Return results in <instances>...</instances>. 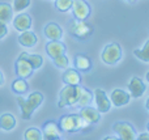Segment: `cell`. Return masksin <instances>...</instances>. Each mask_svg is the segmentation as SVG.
<instances>
[{
	"instance_id": "6da1fadb",
	"label": "cell",
	"mask_w": 149,
	"mask_h": 140,
	"mask_svg": "<svg viewBox=\"0 0 149 140\" xmlns=\"http://www.w3.org/2000/svg\"><path fill=\"white\" fill-rule=\"evenodd\" d=\"M59 126L60 131H64L68 134H74L82 131V132H86L90 128V123L85 122L80 114H68V115H62L59 119Z\"/></svg>"
},
{
	"instance_id": "83f0119b",
	"label": "cell",
	"mask_w": 149,
	"mask_h": 140,
	"mask_svg": "<svg viewBox=\"0 0 149 140\" xmlns=\"http://www.w3.org/2000/svg\"><path fill=\"white\" fill-rule=\"evenodd\" d=\"M72 5V0H55V7L59 9L60 12H67L71 9Z\"/></svg>"
},
{
	"instance_id": "ba28073f",
	"label": "cell",
	"mask_w": 149,
	"mask_h": 140,
	"mask_svg": "<svg viewBox=\"0 0 149 140\" xmlns=\"http://www.w3.org/2000/svg\"><path fill=\"white\" fill-rule=\"evenodd\" d=\"M71 10L74 20H86L90 16V5L85 0H72Z\"/></svg>"
},
{
	"instance_id": "44dd1931",
	"label": "cell",
	"mask_w": 149,
	"mask_h": 140,
	"mask_svg": "<svg viewBox=\"0 0 149 140\" xmlns=\"http://www.w3.org/2000/svg\"><path fill=\"white\" fill-rule=\"evenodd\" d=\"M13 8L8 3H0V21L1 22H9L12 20Z\"/></svg>"
},
{
	"instance_id": "30bf717a",
	"label": "cell",
	"mask_w": 149,
	"mask_h": 140,
	"mask_svg": "<svg viewBox=\"0 0 149 140\" xmlns=\"http://www.w3.org/2000/svg\"><path fill=\"white\" fill-rule=\"evenodd\" d=\"M128 89H130V96L134 97V98H139L144 94L145 89H147V85L145 83L137 76H134V77L130 80L128 84Z\"/></svg>"
},
{
	"instance_id": "836d02e7",
	"label": "cell",
	"mask_w": 149,
	"mask_h": 140,
	"mask_svg": "<svg viewBox=\"0 0 149 140\" xmlns=\"http://www.w3.org/2000/svg\"><path fill=\"white\" fill-rule=\"evenodd\" d=\"M127 1H131V3H134V1H136V0H127Z\"/></svg>"
},
{
	"instance_id": "52a82bcc",
	"label": "cell",
	"mask_w": 149,
	"mask_h": 140,
	"mask_svg": "<svg viewBox=\"0 0 149 140\" xmlns=\"http://www.w3.org/2000/svg\"><path fill=\"white\" fill-rule=\"evenodd\" d=\"M113 130L118 135V138L122 140H136L137 138L135 128L132 127V125L127 122H116L113 126Z\"/></svg>"
},
{
	"instance_id": "8fae6325",
	"label": "cell",
	"mask_w": 149,
	"mask_h": 140,
	"mask_svg": "<svg viewBox=\"0 0 149 140\" xmlns=\"http://www.w3.org/2000/svg\"><path fill=\"white\" fill-rule=\"evenodd\" d=\"M109 98H110L111 105H114V106H116V107L124 106V105H127L131 101L130 93H127L123 89H115V91H113V93L110 94Z\"/></svg>"
},
{
	"instance_id": "1f68e13d",
	"label": "cell",
	"mask_w": 149,
	"mask_h": 140,
	"mask_svg": "<svg viewBox=\"0 0 149 140\" xmlns=\"http://www.w3.org/2000/svg\"><path fill=\"white\" fill-rule=\"evenodd\" d=\"M4 84V76H3V73H1V71H0V86Z\"/></svg>"
},
{
	"instance_id": "4fadbf2b",
	"label": "cell",
	"mask_w": 149,
	"mask_h": 140,
	"mask_svg": "<svg viewBox=\"0 0 149 140\" xmlns=\"http://www.w3.org/2000/svg\"><path fill=\"white\" fill-rule=\"evenodd\" d=\"M80 117L85 120V122L90 123V125H94V123L100 122L101 119V113L98 111L95 107H90L88 106L81 107V111H80Z\"/></svg>"
},
{
	"instance_id": "ffe728a7",
	"label": "cell",
	"mask_w": 149,
	"mask_h": 140,
	"mask_svg": "<svg viewBox=\"0 0 149 140\" xmlns=\"http://www.w3.org/2000/svg\"><path fill=\"white\" fill-rule=\"evenodd\" d=\"M16 126V118L9 113L0 115V128L4 131H12Z\"/></svg>"
},
{
	"instance_id": "f546056e",
	"label": "cell",
	"mask_w": 149,
	"mask_h": 140,
	"mask_svg": "<svg viewBox=\"0 0 149 140\" xmlns=\"http://www.w3.org/2000/svg\"><path fill=\"white\" fill-rule=\"evenodd\" d=\"M8 34V28H7V24L1 22L0 21V39H3L5 36Z\"/></svg>"
},
{
	"instance_id": "4dcf8cb0",
	"label": "cell",
	"mask_w": 149,
	"mask_h": 140,
	"mask_svg": "<svg viewBox=\"0 0 149 140\" xmlns=\"http://www.w3.org/2000/svg\"><path fill=\"white\" fill-rule=\"evenodd\" d=\"M136 139H139V140H148V139H149V134H147V132H145V134H141V135H139Z\"/></svg>"
},
{
	"instance_id": "d6986e66",
	"label": "cell",
	"mask_w": 149,
	"mask_h": 140,
	"mask_svg": "<svg viewBox=\"0 0 149 140\" xmlns=\"http://www.w3.org/2000/svg\"><path fill=\"white\" fill-rule=\"evenodd\" d=\"M74 65H76L77 71H81V72H88V71L92 70V60L89 56L84 54H79L74 58Z\"/></svg>"
},
{
	"instance_id": "4316f807",
	"label": "cell",
	"mask_w": 149,
	"mask_h": 140,
	"mask_svg": "<svg viewBox=\"0 0 149 140\" xmlns=\"http://www.w3.org/2000/svg\"><path fill=\"white\" fill-rule=\"evenodd\" d=\"M52 60H54L55 67L60 68V70H65V68H68V65H70V60H68V58L65 56V54L59 55V56L54 58Z\"/></svg>"
},
{
	"instance_id": "d6a6232c",
	"label": "cell",
	"mask_w": 149,
	"mask_h": 140,
	"mask_svg": "<svg viewBox=\"0 0 149 140\" xmlns=\"http://www.w3.org/2000/svg\"><path fill=\"white\" fill-rule=\"evenodd\" d=\"M113 139H116V138H114V136H107V138H105V140H113Z\"/></svg>"
},
{
	"instance_id": "603a6c76",
	"label": "cell",
	"mask_w": 149,
	"mask_h": 140,
	"mask_svg": "<svg viewBox=\"0 0 149 140\" xmlns=\"http://www.w3.org/2000/svg\"><path fill=\"white\" fill-rule=\"evenodd\" d=\"M93 101V93L89 91V89H85L82 88L81 89V94H80V98L77 101V106L80 107H84V106H88L90 105V102Z\"/></svg>"
},
{
	"instance_id": "cb8c5ba5",
	"label": "cell",
	"mask_w": 149,
	"mask_h": 140,
	"mask_svg": "<svg viewBox=\"0 0 149 140\" xmlns=\"http://www.w3.org/2000/svg\"><path fill=\"white\" fill-rule=\"evenodd\" d=\"M134 54H135V56L139 58L140 60H143V62L148 63V62H149V41L145 42L144 47H143L141 50H135Z\"/></svg>"
},
{
	"instance_id": "7c38bea8",
	"label": "cell",
	"mask_w": 149,
	"mask_h": 140,
	"mask_svg": "<svg viewBox=\"0 0 149 140\" xmlns=\"http://www.w3.org/2000/svg\"><path fill=\"white\" fill-rule=\"evenodd\" d=\"M43 139L46 140H59L60 139V128L58 123L54 120H47L43 125Z\"/></svg>"
},
{
	"instance_id": "9c48e42d",
	"label": "cell",
	"mask_w": 149,
	"mask_h": 140,
	"mask_svg": "<svg viewBox=\"0 0 149 140\" xmlns=\"http://www.w3.org/2000/svg\"><path fill=\"white\" fill-rule=\"evenodd\" d=\"M93 97H94V102L95 106H97L95 109L100 113H107L111 109L110 98L107 97V94L103 89H95L94 93H93Z\"/></svg>"
},
{
	"instance_id": "7402d4cb",
	"label": "cell",
	"mask_w": 149,
	"mask_h": 140,
	"mask_svg": "<svg viewBox=\"0 0 149 140\" xmlns=\"http://www.w3.org/2000/svg\"><path fill=\"white\" fill-rule=\"evenodd\" d=\"M29 89V85L26 83V79H17V80L13 81L12 84V91L16 94H25Z\"/></svg>"
},
{
	"instance_id": "5b68a950",
	"label": "cell",
	"mask_w": 149,
	"mask_h": 140,
	"mask_svg": "<svg viewBox=\"0 0 149 140\" xmlns=\"http://www.w3.org/2000/svg\"><path fill=\"white\" fill-rule=\"evenodd\" d=\"M122 55H123V52H122L120 45L113 42V43H109L107 46H105L102 54H101V59L105 64L114 65L122 59Z\"/></svg>"
},
{
	"instance_id": "7a4b0ae2",
	"label": "cell",
	"mask_w": 149,
	"mask_h": 140,
	"mask_svg": "<svg viewBox=\"0 0 149 140\" xmlns=\"http://www.w3.org/2000/svg\"><path fill=\"white\" fill-rule=\"evenodd\" d=\"M17 102L20 105L21 109V117L22 119L29 120L33 115V113L41 106V104L43 102V94L41 92H33L29 94V97L26 100H24L21 96L17 97Z\"/></svg>"
},
{
	"instance_id": "277c9868",
	"label": "cell",
	"mask_w": 149,
	"mask_h": 140,
	"mask_svg": "<svg viewBox=\"0 0 149 140\" xmlns=\"http://www.w3.org/2000/svg\"><path fill=\"white\" fill-rule=\"evenodd\" d=\"M68 31H70L71 36L74 37V38L85 41V39L92 37L93 26L90 25V24L85 22V20H73L72 22L70 24Z\"/></svg>"
},
{
	"instance_id": "5bb4252c",
	"label": "cell",
	"mask_w": 149,
	"mask_h": 140,
	"mask_svg": "<svg viewBox=\"0 0 149 140\" xmlns=\"http://www.w3.org/2000/svg\"><path fill=\"white\" fill-rule=\"evenodd\" d=\"M67 49H65V45L62 41H50L46 45V52L51 59L59 56L62 54H65Z\"/></svg>"
},
{
	"instance_id": "d4e9b609",
	"label": "cell",
	"mask_w": 149,
	"mask_h": 140,
	"mask_svg": "<svg viewBox=\"0 0 149 140\" xmlns=\"http://www.w3.org/2000/svg\"><path fill=\"white\" fill-rule=\"evenodd\" d=\"M24 139H26V140H42L43 136H42V132L38 130V128L31 127V128H29V130L25 131Z\"/></svg>"
},
{
	"instance_id": "ac0fdd59",
	"label": "cell",
	"mask_w": 149,
	"mask_h": 140,
	"mask_svg": "<svg viewBox=\"0 0 149 140\" xmlns=\"http://www.w3.org/2000/svg\"><path fill=\"white\" fill-rule=\"evenodd\" d=\"M18 43L24 47H34L37 45V36L34 31L25 30L21 31V34L18 36Z\"/></svg>"
},
{
	"instance_id": "e0dca14e",
	"label": "cell",
	"mask_w": 149,
	"mask_h": 140,
	"mask_svg": "<svg viewBox=\"0 0 149 140\" xmlns=\"http://www.w3.org/2000/svg\"><path fill=\"white\" fill-rule=\"evenodd\" d=\"M62 79L63 83L67 85H80V83H81V75L79 71L73 70V68H65Z\"/></svg>"
},
{
	"instance_id": "484cf974",
	"label": "cell",
	"mask_w": 149,
	"mask_h": 140,
	"mask_svg": "<svg viewBox=\"0 0 149 140\" xmlns=\"http://www.w3.org/2000/svg\"><path fill=\"white\" fill-rule=\"evenodd\" d=\"M28 60H29V63H30L31 68H33L34 71L39 70V68L42 67V64H43L42 56H39V55H37V54H28Z\"/></svg>"
},
{
	"instance_id": "8992f818",
	"label": "cell",
	"mask_w": 149,
	"mask_h": 140,
	"mask_svg": "<svg viewBox=\"0 0 149 140\" xmlns=\"http://www.w3.org/2000/svg\"><path fill=\"white\" fill-rule=\"evenodd\" d=\"M15 71L16 75L21 79H29L33 73V68H31L30 63L28 60V52H21L20 56L17 58L15 64Z\"/></svg>"
},
{
	"instance_id": "2e32d148",
	"label": "cell",
	"mask_w": 149,
	"mask_h": 140,
	"mask_svg": "<svg viewBox=\"0 0 149 140\" xmlns=\"http://www.w3.org/2000/svg\"><path fill=\"white\" fill-rule=\"evenodd\" d=\"M45 36H46L50 41H60L63 37V30L58 24L50 22L45 26Z\"/></svg>"
},
{
	"instance_id": "3957f363",
	"label": "cell",
	"mask_w": 149,
	"mask_h": 140,
	"mask_svg": "<svg viewBox=\"0 0 149 140\" xmlns=\"http://www.w3.org/2000/svg\"><path fill=\"white\" fill-rule=\"evenodd\" d=\"M81 89L82 86L80 85H67L60 91L59 94V101H58V107L63 109L65 106H73L77 104L81 94Z\"/></svg>"
},
{
	"instance_id": "9a60e30c",
	"label": "cell",
	"mask_w": 149,
	"mask_h": 140,
	"mask_svg": "<svg viewBox=\"0 0 149 140\" xmlns=\"http://www.w3.org/2000/svg\"><path fill=\"white\" fill-rule=\"evenodd\" d=\"M31 25H33L31 17L28 13H20V15L16 16L15 20H13V26H15V29L18 31L29 30V29L31 28Z\"/></svg>"
},
{
	"instance_id": "f1b7e54d",
	"label": "cell",
	"mask_w": 149,
	"mask_h": 140,
	"mask_svg": "<svg viewBox=\"0 0 149 140\" xmlns=\"http://www.w3.org/2000/svg\"><path fill=\"white\" fill-rule=\"evenodd\" d=\"M31 0H15L13 1V9L16 12H21V10H25L26 8L30 5Z\"/></svg>"
}]
</instances>
